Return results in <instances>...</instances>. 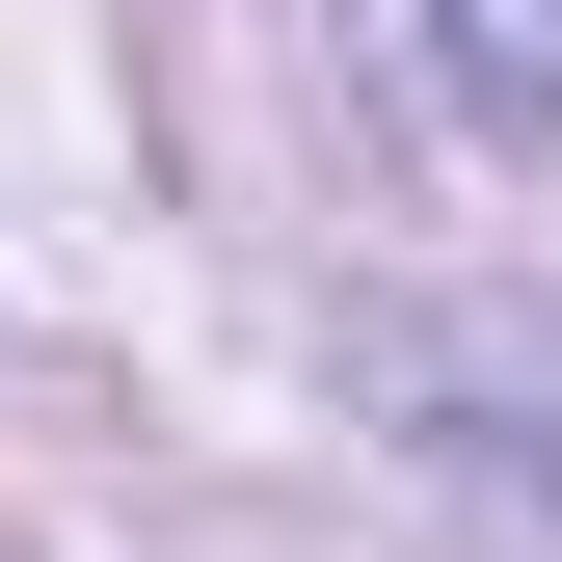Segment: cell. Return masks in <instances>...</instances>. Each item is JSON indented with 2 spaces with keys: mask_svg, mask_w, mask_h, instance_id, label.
<instances>
[{
  "mask_svg": "<svg viewBox=\"0 0 562 562\" xmlns=\"http://www.w3.org/2000/svg\"><path fill=\"white\" fill-rule=\"evenodd\" d=\"M429 54H456L482 108H562V0H429Z\"/></svg>",
  "mask_w": 562,
  "mask_h": 562,
  "instance_id": "1",
  "label": "cell"
}]
</instances>
